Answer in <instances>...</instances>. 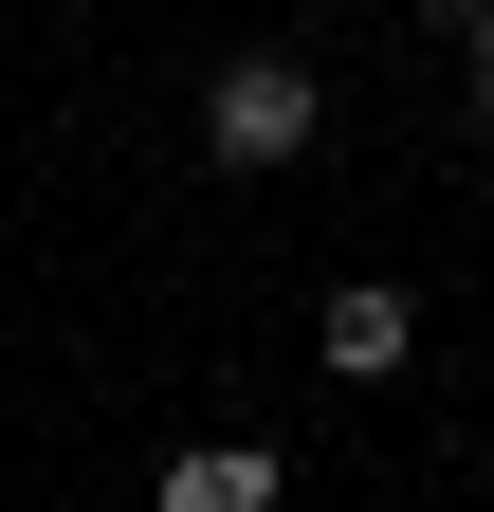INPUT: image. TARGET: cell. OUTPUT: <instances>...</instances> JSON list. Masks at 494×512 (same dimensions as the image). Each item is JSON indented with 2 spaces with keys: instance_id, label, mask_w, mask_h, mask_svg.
I'll return each mask as SVG.
<instances>
[{
  "instance_id": "4",
  "label": "cell",
  "mask_w": 494,
  "mask_h": 512,
  "mask_svg": "<svg viewBox=\"0 0 494 512\" xmlns=\"http://www.w3.org/2000/svg\"><path fill=\"white\" fill-rule=\"evenodd\" d=\"M476 128H494V0H476Z\"/></svg>"
},
{
  "instance_id": "2",
  "label": "cell",
  "mask_w": 494,
  "mask_h": 512,
  "mask_svg": "<svg viewBox=\"0 0 494 512\" xmlns=\"http://www.w3.org/2000/svg\"><path fill=\"white\" fill-rule=\"evenodd\" d=\"M312 348H330V384H385V366H403V348H421V311H403V293H385V275H348V293H330V311H312Z\"/></svg>"
},
{
  "instance_id": "1",
  "label": "cell",
  "mask_w": 494,
  "mask_h": 512,
  "mask_svg": "<svg viewBox=\"0 0 494 512\" xmlns=\"http://www.w3.org/2000/svg\"><path fill=\"white\" fill-rule=\"evenodd\" d=\"M312 74H293V55H220V92H202V147L220 165H293V147H312Z\"/></svg>"
},
{
  "instance_id": "3",
  "label": "cell",
  "mask_w": 494,
  "mask_h": 512,
  "mask_svg": "<svg viewBox=\"0 0 494 512\" xmlns=\"http://www.w3.org/2000/svg\"><path fill=\"white\" fill-rule=\"evenodd\" d=\"M165 512H275V458L257 439H202V458H165Z\"/></svg>"
}]
</instances>
